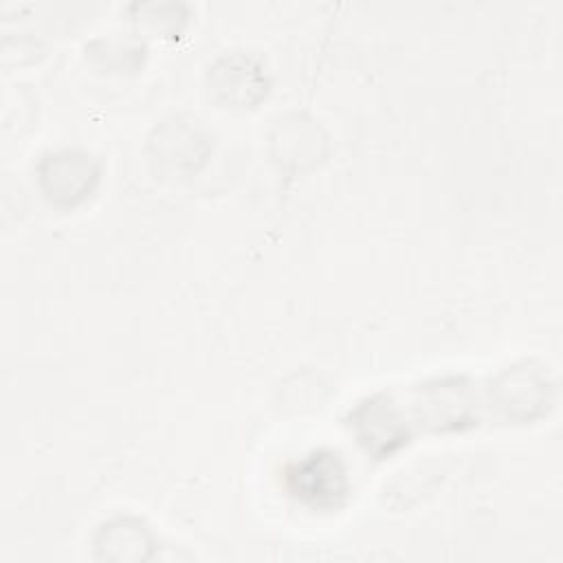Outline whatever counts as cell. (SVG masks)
Instances as JSON below:
<instances>
[{"mask_svg": "<svg viewBox=\"0 0 563 563\" xmlns=\"http://www.w3.org/2000/svg\"><path fill=\"white\" fill-rule=\"evenodd\" d=\"M288 493L312 510H334L343 506L350 479L343 460L334 451H312L286 471Z\"/></svg>", "mask_w": 563, "mask_h": 563, "instance_id": "cell-1", "label": "cell"}]
</instances>
